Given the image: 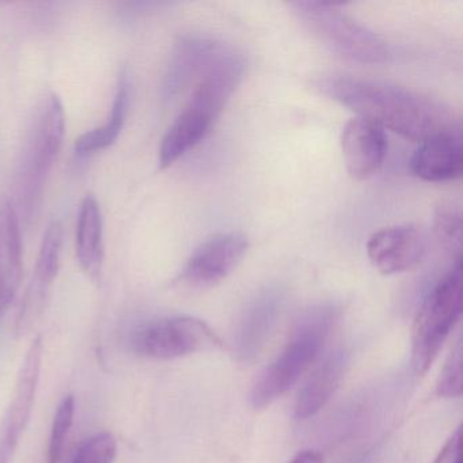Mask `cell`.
Here are the masks:
<instances>
[{"label": "cell", "mask_w": 463, "mask_h": 463, "mask_svg": "<svg viewBox=\"0 0 463 463\" xmlns=\"http://www.w3.org/2000/svg\"><path fill=\"white\" fill-rule=\"evenodd\" d=\"M314 88L356 113L357 118L414 142L460 131L459 121L449 107L401 86L354 75L330 74L319 77Z\"/></svg>", "instance_id": "6da1fadb"}, {"label": "cell", "mask_w": 463, "mask_h": 463, "mask_svg": "<svg viewBox=\"0 0 463 463\" xmlns=\"http://www.w3.org/2000/svg\"><path fill=\"white\" fill-rule=\"evenodd\" d=\"M66 135V113L55 93L37 107L18 175V202L26 218H33L42 203L48 175L55 165Z\"/></svg>", "instance_id": "7a4b0ae2"}, {"label": "cell", "mask_w": 463, "mask_h": 463, "mask_svg": "<svg viewBox=\"0 0 463 463\" xmlns=\"http://www.w3.org/2000/svg\"><path fill=\"white\" fill-rule=\"evenodd\" d=\"M332 322L333 311L327 307L314 308L303 317L286 348L254 383L250 392L254 409L272 405L299 381L318 356Z\"/></svg>", "instance_id": "3957f363"}, {"label": "cell", "mask_w": 463, "mask_h": 463, "mask_svg": "<svg viewBox=\"0 0 463 463\" xmlns=\"http://www.w3.org/2000/svg\"><path fill=\"white\" fill-rule=\"evenodd\" d=\"M289 7L298 21L333 52L359 63L378 64L389 59L386 42L337 5L300 0L291 2Z\"/></svg>", "instance_id": "277c9868"}, {"label": "cell", "mask_w": 463, "mask_h": 463, "mask_svg": "<svg viewBox=\"0 0 463 463\" xmlns=\"http://www.w3.org/2000/svg\"><path fill=\"white\" fill-rule=\"evenodd\" d=\"M463 283L460 257L438 281L420 306L411 330V365L424 376L438 359L449 333L462 314Z\"/></svg>", "instance_id": "5b68a950"}, {"label": "cell", "mask_w": 463, "mask_h": 463, "mask_svg": "<svg viewBox=\"0 0 463 463\" xmlns=\"http://www.w3.org/2000/svg\"><path fill=\"white\" fill-rule=\"evenodd\" d=\"M132 348L140 356L172 360L219 351L224 348V344L202 319L181 316L153 322L135 333Z\"/></svg>", "instance_id": "8992f818"}, {"label": "cell", "mask_w": 463, "mask_h": 463, "mask_svg": "<svg viewBox=\"0 0 463 463\" xmlns=\"http://www.w3.org/2000/svg\"><path fill=\"white\" fill-rule=\"evenodd\" d=\"M248 249V240L238 232L216 235L189 257L178 281L189 288H211L237 269Z\"/></svg>", "instance_id": "52a82bcc"}, {"label": "cell", "mask_w": 463, "mask_h": 463, "mask_svg": "<svg viewBox=\"0 0 463 463\" xmlns=\"http://www.w3.org/2000/svg\"><path fill=\"white\" fill-rule=\"evenodd\" d=\"M61 246H63V226L55 221L48 226L43 238L36 268L18 313L17 326H15L18 335H24L31 330L44 313L53 284L58 278L59 268H61Z\"/></svg>", "instance_id": "ba28073f"}, {"label": "cell", "mask_w": 463, "mask_h": 463, "mask_svg": "<svg viewBox=\"0 0 463 463\" xmlns=\"http://www.w3.org/2000/svg\"><path fill=\"white\" fill-rule=\"evenodd\" d=\"M427 253L424 235L411 224L384 227L367 242V256L382 275L408 272L421 264Z\"/></svg>", "instance_id": "9c48e42d"}, {"label": "cell", "mask_w": 463, "mask_h": 463, "mask_svg": "<svg viewBox=\"0 0 463 463\" xmlns=\"http://www.w3.org/2000/svg\"><path fill=\"white\" fill-rule=\"evenodd\" d=\"M341 153L349 175L357 181L368 180L386 158V132L373 121L352 118L341 132Z\"/></svg>", "instance_id": "30bf717a"}, {"label": "cell", "mask_w": 463, "mask_h": 463, "mask_svg": "<svg viewBox=\"0 0 463 463\" xmlns=\"http://www.w3.org/2000/svg\"><path fill=\"white\" fill-rule=\"evenodd\" d=\"M460 131L444 132L420 143L411 158V170L427 183H447L462 175Z\"/></svg>", "instance_id": "8fae6325"}, {"label": "cell", "mask_w": 463, "mask_h": 463, "mask_svg": "<svg viewBox=\"0 0 463 463\" xmlns=\"http://www.w3.org/2000/svg\"><path fill=\"white\" fill-rule=\"evenodd\" d=\"M20 219L9 202L0 207V317L6 313L23 280L24 256Z\"/></svg>", "instance_id": "7c38bea8"}, {"label": "cell", "mask_w": 463, "mask_h": 463, "mask_svg": "<svg viewBox=\"0 0 463 463\" xmlns=\"http://www.w3.org/2000/svg\"><path fill=\"white\" fill-rule=\"evenodd\" d=\"M43 359H44V340L42 335H37L26 351L23 364L18 371L12 401L6 413L2 417L7 427L20 439L25 433L33 413L34 401H36L40 376H42Z\"/></svg>", "instance_id": "4fadbf2b"}, {"label": "cell", "mask_w": 463, "mask_h": 463, "mask_svg": "<svg viewBox=\"0 0 463 463\" xmlns=\"http://www.w3.org/2000/svg\"><path fill=\"white\" fill-rule=\"evenodd\" d=\"M104 221L94 194H88L80 208L77 223V260L80 269L93 283L101 280L104 267Z\"/></svg>", "instance_id": "5bb4252c"}, {"label": "cell", "mask_w": 463, "mask_h": 463, "mask_svg": "<svg viewBox=\"0 0 463 463\" xmlns=\"http://www.w3.org/2000/svg\"><path fill=\"white\" fill-rule=\"evenodd\" d=\"M215 121V118H211L204 110L186 104L162 139L159 148L161 169L172 166L178 159L200 145L210 134Z\"/></svg>", "instance_id": "9a60e30c"}, {"label": "cell", "mask_w": 463, "mask_h": 463, "mask_svg": "<svg viewBox=\"0 0 463 463\" xmlns=\"http://www.w3.org/2000/svg\"><path fill=\"white\" fill-rule=\"evenodd\" d=\"M348 356L344 351L332 352L308 376L298 395L295 416L306 420L318 413L335 394L345 375Z\"/></svg>", "instance_id": "2e32d148"}, {"label": "cell", "mask_w": 463, "mask_h": 463, "mask_svg": "<svg viewBox=\"0 0 463 463\" xmlns=\"http://www.w3.org/2000/svg\"><path fill=\"white\" fill-rule=\"evenodd\" d=\"M129 107V80L127 72L120 75L113 99L112 109L104 126L83 134L75 142V153L80 156H91L99 151L107 150L120 137L126 124Z\"/></svg>", "instance_id": "e0dca14e"}, {"label": "cell", "mask_w": 463, "mask_h": 463, "mask_svg": "<svg viewBox=\"0 0 463 463\" xmlns=\"http://www.w3.org/2000/svg\"><path fill=\"white\" fill-rule=\"evenodd\" d=\"M462 227V211L459 205L454 202L441 203L435 213L433 230L440 245L447 250L457 251V256H460Z\"/></svg>", "instance_id": "ac0fdd59"}, {"label": "cell", "mask_w": 463, "mask_h": 463, "mask_svg": "<svg viewBox=\"0 0 463 463\" xmlns=\"http://www.w3.org/2000/svg\"><path fill=\"white\" fill-rule=\"evenodd\" d=\"M75 397L66 395L59 405L53 417L52 430H51L50 447H48V462L61 463L63 458L64 446L70 430L74 425Z\"/></svg>", "instance_id": "d6986e66"}, {"label": "cell", "mask_w": 463, "mask_h": 463, "mask_svg": "<svg viewBox=\"0 0 463 463\" xmlns=\"http://www.w3.org/2000/svg\"><path fill=\"white\" fill-rule=\"evenodd\" d=\"M273 314H275V307L272 302H264L254 308L253 313L249 317L248 321L245 322V326L242 329V337H241V349L242 354H253L256 349H259L260 344L264 340L269 330L270 324H272Z\"/></svg>", "instance_id": "ffe728a7"}, {"label": "cell", "mask_w": 463, "mask_h": 463, "mask_svg": "<svg viewBox=\"0 0 463 463\" xmlns=\"http://www.w3.org/2000/svg\"><path fill=\"white\" fill-rule=\"evenodd\" d=\"M118 457V440L112 433H96L86 439L75 452L71 463H115Z\"/></svg>", "instance_id": "44dd1931"}, {"label": "cell", "mask_w": 463, "mask_h": 463, "mask_svg": "<svg viewBox=\"0 0 463 463\" xmlns=\"http://www.w3.org/2000/svg\"><path fill=\"white\" fill-rule=\"evenodd\" d=\"M463 348L458 341L444 364L436 384V394L443 398H459L463 390Z\"/></svg>", "instance_id": "7402d4cb"}, {"label": "cell", "mask_w": 463, "mask_h": 463, "mask_svg": "<svg viewBox=\"0 0 463 463\" xmlns=\"http://www.w3.org/2000/svg\"><path fill=\"white\" fill-rule=\"evenodd\" d=\"M433 463H462V427L449 436Z\"/></svg>", "instance_id": "603a6c76"}, {"label": "cell", "mask_w": 463, "mask_h": 463, "mask_svg": "<svg viewBox=\"0 0 463 463\" xmlns=\"http://www.w3.org/2000/svg\"><path fill=\"white\" fill-rule=\"evenodd\" d=\"M20 440L6 422L0 420V463H13Z\"/></svg>", "instance_id": "cb8c5ba5"}, {"label": "cell", "mask_w": 463, "mask_h": 463, "mask_svg": "<svg viewBox=\"0 0 463 463\" xmlns=\"http://www.w3.org/2000/svg\"><path fill=\"white\" fill-rule=\"evenodd\" d=\"M289 463H324V458L318 451L306 449V451L295 455Z\"/></svg>", "instance_id": "d4e9b609"}]
</instances>
